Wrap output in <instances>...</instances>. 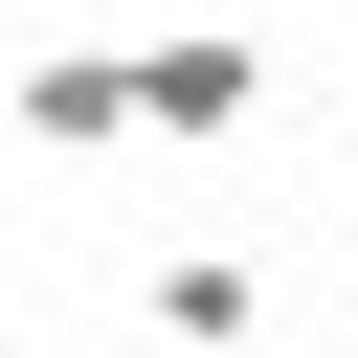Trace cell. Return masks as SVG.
Masks as SVG:
<instances>
[{
	"mask_svg": "<svg viewBox=\"0 0 358 358\" xmlns=\"http://www.w3.org/2000/svg\"><path fill=\"white\" fill-rule=\"evenodd\" d=\"M112 90H134V157H201V134L268 112V45L246 22H157V45H112Z\"/></svg>",
	"mask_w": 358,
	"mask_h": 358,
	"instance_id": "cell-1",
	"label": "cell"
},
{
	"mask_svg": "<svg viewBox=\"0 0 358 358\" xmlns=\"http://www.w3.org/2000/svg\"><path fill=\"white\" fill-rule=\"evenodd\" d=\"M134 313H157L179 358H246V336H268V268H246V246H157V268H134Z\"/></svg>",
	"mask_w": 358,
	"mask_h": 358,
	"instance_id": "cell-2",
	"label": "cell"
},
{
	"mask_svg": "<svg viewBox=\"0 0 358 358\" xmlns=\"http://www.w3.org/2000/svg\"><path fill=\"white\" fill-rule=\"evenodd\" d=\"M0 45H22V0H0Z\"/></svg>",
	"mask_w": 358,
	"mask_h": 358,
	"instance_id": "cell-3",
	"label": "cell"
}]
</instances>
